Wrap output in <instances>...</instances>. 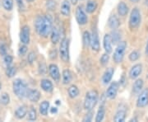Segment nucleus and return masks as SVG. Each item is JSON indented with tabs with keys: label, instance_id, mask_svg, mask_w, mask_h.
<instances>
[{
	"label": "nucleus",
	"instance_id": "nucleus-1",
	"mask_svg": "<svg viewBox=\"0 0 148 122\" xmlns=\"http://www.w3.org/2000/svg\"><path fill=\"white\" fill-rule=\"evenodd\" d=\"M34 27L38 36L47 38L53 29V18L50 15H39L34 21Z\"/></svg>",
	"mask_w": 148,
	"mask_h": 122
},
{
	"label": "nucleus",
	"instance_id": "nucleus-2",
	"mask_svg": "<svg viewBox=\"0 0 148 122\" xmlns=\"http://www.w3.org/2000/svg\"><path fill=\"white\" fill-rule=\"evenodd\" d=\"M98 100H99V93L95 89L88 91L85 96L84 104H83L85 110L86 112L93 111L96 104L98 103Z\"/></svg>",
	"mask_w": 148,
	"mask_h": 122
},
{
	"label": "nucleus",
	"instance_id": "nucleus-3",
	"mask_svg": "<svg viewBox=\"0 0 148 122\" xmlns=\"http://www.w3.org/2000/svg\"><path fill=\"white\" fill-rule=\"evenodd\" d=\"M12 91L19 99H24L28 91L27 83L21 79H16L12 83Z\"/></svg>",
	"mask_w": 148,
	"mask_h": 122
},
{
	"label": "nucleus",
	"instance_id": "nucleus-4",
	"mask_svg": "<svg viewBox=\"0 0 148 122\" xmlns=\"http://www.w3.org/2000/svg\"><path fill=\"white\" fill-rule=\"evenodd\" d=\"M127 47V42L125 41H121L119 44H117L116 48L113 54V60L115 64H120L123 62Z\"/></svg>",
	"mask_w": 148,
	"mask_h": 122
},
{
	"label": "nucleus",
	"instance_id": "nucleus-5",
	"mask_svg": "<svg viewBox=\"0 0 148 122\" xmlns=\"http://www.w3.org/2000/svg\"><path fill=\"white\" fill-rule=\"evenodd\" d=\"M142 22V13L138 8H133L130 12L128 19V27L131 30H135L139 27Z\"/></svg>",
	"mask_w": 148,
	"mask_h": 122
},
{
	"label": "nucleus",
	"instance_id": "nucleus-6",
	"mask_svg": "<svg viewBox=\"0 0 148 122\" xmlns=\"http://www.w3.org/2000/svg\"><path fill=\"white\" fill-rule=\"evenodd\" d=\"M69 46H70V41L68 38L64 37L61 39L58 54L59 57L64 61V63H69L70 60V52H69Z\"/></svg>",
	"mask_w": 148,
	"mask_h": 122
},
{
	"label": "nucleus",
	"instance_id": "nucleus-7",
	"mask_svg": "<svg viewBox=\"0 0 148 122\" xmlns=\"http://www.w3.org/2000/svg\"><path fill=\"white\" fill-rule=\"evenodd\" d=\"M75 18L80 26H85L88 22V17L86 12L82 6H77L75 11Z\"/></svg>",
	"mask_w": 148,
	"mask_h": 122
},
{
	"label": "nucleus",
	"instance_id": "nucleus-8",
	"mask_svg": "<svg viewBox=\"0 0 148 122\" xmlns=\"http://www.w3.org/2000/svg\"><path fill=\"white\" fill-rule=\"evenodd\" d=\"M119 88V83L116 81H114L111 83H110L106 92V98H108L110 100L115 99L117 95H118Z\"/></svg>",
	"mask_w": 148,
	"mask_h": 122
},
{
	"label": "nucleus",
	"instance_id": "nucleus-9",
	"mask_svg": "<svg viewBox=\"0 0 148 122\" xmlns=\"http://www.w3.org/2000/svg\"><path fill=\"white\" fill-rule=\"evenodd\" d=\"M90 46L91 50L95 52H98L101 50V42H100V37L99 34L96 29H93L92 32L90 33Z\"/></svg>",
	"mask_w": 148,
	"mask_h": 122
},
{
	"label": "nucleus",
	"instance_id": "nucleus-10",
	"mask_svg": "<svg viewBox=\"0 0 148 122\" xmlns=\"http://www.w3.org/2000/svg\"><path fill=\"white\" fill-rule=\"evenodd\" d=\"M136 106L138 108H145L148 106V88L143 89L138 94Z\"/></svg>",
	"mask_w": 148,
	"mask_h": 122
},
{
	"label": "nucleus",
	"instance_id": "nucleus-11",
	"mask_svg": "<svg viewBox=\"0 0 148 122\" xmlns=\"http://www.w3.org/2000/svg\"><path fill=\"white\" fill-rule=\"evenodd\" d=\"M126 116H127V107L124 104H121L117 109L114 117V121L115 122H123L126 120Z\"/></svg>",
	"mask_w": 148,
	"mask_h": 122
},
{
	"label": "nucleus",
	"instance_id": "nucleus-12",
	"mask_svg": "<svg viewBox=\"0 0 148 122\" xmlns=\"http://www.w3.org/2000/svg\"><path fill=\"white\" fill-rule=\"evenodd\" d=\"M20 41L24 45H28L31 41V29L29 26L25 25L21 27L20 32Z\"/></svg>",
	"mask_w": 148,
	"mask_h": 122
},
{
	"label": "nucleus",
	"instance_id": "nucleus-13",
	"mask_svg": "<svg viewBox=\"0 0 148 122\" xmlns=\"http://www.w3.org/2000/svg\"><path fill=\"white\" fill-rule=\"evenodd\" d=\"M48 70H49V74L51 77V79L54 82L58 83L61 79V74H60V71H59L58 65L55 64H50L49 65Z\"/></svg>",
	"mask_w": 148,
	"mask_h": 122
},
{
	"label": "nucleus",
	"instance_id": "nucleus-14",
	"mask_svg": "<svg viewBox=\"0 0 148 122\" xmlns=\"http://www.w3.org/2000/svg\"><path fill=\"white\" fill-rule=\"evenodd\" d=\"M143 70V64H136L131 67V69L128 72V76L131 79H137L142 74Z\"/></svg>",
	"mask_w": 148,
	"mask_h": 122
},
{
	"label": "nucleus",
	"instance_id": "nucleus-15",
	"mask_svg": "<svg viewBox=\"0 0 148 122\" xmlns=\"http://www.w3.org/2000/svg\"><path fill=\"white\" fill-rule=\"evenodd\" d=\"M114 74V68H108L106 69L104 74L101 77V82L104 85H108L110 83L111 80L113 79V76Z\"/></svg>",
	"mask_w": 148,
	"mask_h": 122
},
{
	"label": "nucleus",
	"instance_id": "nucleus-16",
	"mask_svg": "<svg viewBox=\"0 0 148 122\" xmlns=\"http://www.w3.org/2000/svg\"><path fill=\"white\" fill-rule=\"evenodd\" d=\"M107 24H108L109 28L111 29L112 31L117 30V29H119V27H120L119 18L115 14H111L110 16L109 17V18H108Z\"/></svg>",
	"mask_w": 148,
	"mask_h": 122
},
{
	"label": "nucleus",
	"instance_id": "nucleus-17",
	"mask_svg": "<svg viewBox=\"0 0 148 122\" xmlns=\"http://www.w3.org/2000/svg\"><path fill=\"white\" fill-rule=\"evenodd\" d=\"M41 97L40 91L37 89H32V88H28L27 93V98L29 99V101H32L33 103H36L40 101Z\"/></svg>",
	"mask_w": 148,
	"mask_h": 122
},
{
	"label": "nucleus",
	"instance_id": "nucleus-18",
	"mask_svg": "<svg viewBox=\"0 0 148 122\" xmlns=\"http://www.w3.org/2000/svg\"><path fill=\"white\" fill-rule=\"evenodd\" d=\"M113 43L110 37V34H106L103 37V47L106 53L111 54L113 51Z\"/></svg>",
	"mask_w": 148,
	"mask_h": 122
},
{
	"label": "nucleus",
	"instance_id": "nucleus-19",
	"mask_svg": "<svg viewBox=\"0 0 148 122\" xmlns=\"http://www.w3.org/2000/svg\"><path fill=\"white\" fill-rule=\"evenodd\" d=\"M117 12H118L119 16L122 17L127 16V14L129 12V8H128L127 3L123 1H120L117 5Z\"/></svg>",
	"mask_w": 148,
	"mask_h": 122
},
{
	"label": "nucleus",
	"instance_id": "nucleus-20",
	"mask_svg": "<svg viewBox=\"0 0 148 122\" xmlns=\"http://www.w3.org/2000/svg\"><path fill=\"white\" fill-rule=\"evenodd\" d=\"M60 13L64 17H69L71 13V3L69 0H63L60 7Z\"/></svg>",
	"mask_w": 148,
	"mask_h": 122
},
{
	"label": "nucleus",
	"instance_id": "nucleus-21",
	"mask_svg": "<svg viewBox=\"0 0 148 122\" xmlns=\"http://www.w3.org/2000/svg\"><path fill=\"white\" fill-rule=\"evenodd\" d=\"M40 86L41 89H42L44 92H47V93H50V92H52L53 91V83H52L49 79H41L40 83Z\"/></svg>",
	"mask_w": 148,
	"mask_h": 122
},
{
	"label": "nucleus",
	"instance_id": "nucleus-22",
	"mask_svg": "<svg viewBox=\"0 0 148 122\" xmlns=\"http://www.w3.org/2000/svg\"><path fill=\"white\" fill-rule=\"evenodd\" d=\"M60 37H61L60 29L57 26H54V27H53L52 32L50 33V40H51V42L53 43V45L58 44L59 42V41H60Z\"/></svg>",
	"mask_w": 148,
	"mask_h": 122
},
{
	"label": "nucleus",
	"instance_id": "nucleus-23",
	"mask_svg": "<svg viewBox=\"0 0 148 122\" xmlns=\"http://www.w3.org/2000/svg\"><path fill=\"white\" fill-rule=\"evenodd\" d=\"M49 108H50V102L47 100H45L41 101L40 104L39 105V112L42 116H46L49 112Z\"/></svg>",
	"mask_w": 148,
	"mask_h": 122
},
{
	"label": "nucleus",
	"instance_id": "nucleus-24",
	"mask_svg": "<svg viewBox=\"0 0 148 122\" xmlns=\"http://www.w3.org/2000/svg\"><path fill=\"white\" fill-rule=\"evenodd\" d=\"M143 86H144V81L142 79H137L132 85V92L135 95H138L143 91Z\"/></svg>",
	"mask_w": 148,
	"mask_h": 122
},
{
	"label": "nucleus",
	"instance_id": "nucleus-25",
	"mask_svg": "<svg viewBox=\"0 0 148 122\" xmlns=\"http://www.w3.org/2000/svg\"><path fill=\"white\" fill-rule=\"evenodd\" d=\"M27 112H28V110H27V106L25 105H21V106H18L16 108L15 113H14V116H15L16 119L21 120V119H23V118L27 116Z\"/></svg>",
	"mask_w": 148,
	"mask_h": 122
},
{
	"label": "nucleus",
	"instance_id": "nucleus-26",
	"mask_svg": "<svg viewBox=\"0 0 148 122\" xmlns=\"http://www.w3.org/2000/svg\"><path fill=\"white\" fill-rule=\"evenodd\" d=\"M73 80V75L69 69H65L62 72V83L64 85L69 84Z\"/></svg>",
	"mask_w": 148,
	"mask_h": 122
},
{
	"label": "nucleus",
	"instance_id": "nucleus-27",
	"mask_svg": "<svg viewBox=\"0 0 148 122\" xmlns=\"http://www.w3.org/2000/svg\"><path fill=\"white\" fill-rule=\"evenodd\" d=\"M97 7H98V3L95 0H88L86 4L85 10L86 12V13L91 14L95 12V10L97 9Z\"/></svg>",
	"mask_w": 148,
	"mask_h": 122
},
{
	"label": "nucleus",
	"instance_id": "nucleus-28",
	"mask_svg": "<svg viewBox=\"0 0 148 122\" xmlns=\"http://www.w3.org/2000/svg\"><path fill=\"white\" fill-rule=\"evenodd\" d=\"M68 94H69V96L71 99H75V98H77L79 96V88L76 85H71L68 88Z\"/></svg>",
	"mask_w": 148,
	"mask_h": 122
},
{
	"label": "nucleus",
	"instance_id": "nucleus-29",
	"mask_svg": "<svg viewBox=\"0 0 148 122\" xmlns=\"http://www.w3.org/2000/svg\"><path fill=\"white\" fill-rule=\"evenodd\" d=\"M105 116H106V108H105V106L104 105H101L100 107H99V109H98V111L96 112L95 121H102L104 120V118H105Z\"/></svg>",
	"mask_w": 148,
	"mask_h": 122
},
{
	"label": "nucleus",
	"instance_id": "nucleus-30",
	"mask_svg": "<svg viewBox=\"0 0 148 122\" xmlns=\"http://www.w3.org/2000/svg\"><path fill=\"white\" fill-rule=\"evenodd\" d=\"M27 121H36L37 119V112L36 110L32 106L29 110H28V112H27Z\"/></svg>",
	"mask_w": 148,
	"mask_h": 122
},
{
	"label": "nucleus",
	"instance_id": "nucleus-31",
	"mask_svg": "<svg viewBox=\"0 0 148 122\" xmlns=\"http://www.w3.org/2000/svg\"><path fill=\"white\" fill-rule=\"evenodd\" d=\"M111 40H112V43L114 45H116L121 41V34L118 32L117 30H114L112 33L110 34Z\"/></svg>",
	"mask_w": 148,
	"mask_h": 122
},
{
	"label": "nucleus",
	"instance_id": "nucleus-32",
	"mask_svg": "<svg viewBox=\"0 0 148 122\" xmlns=\"http://www.w3.org/2000/svg\"><path fill=\"white\" fill-rule=\"evenodd\" d=\"M90 33L88 31H85L82 34V44L84 47L90 46Z\"/></svg>",
	"mask_w": 148,
	"mask_h": 122
},
{
	"label": "nucleus",
	"instance_id": "nucleus-33",
	"mask_svg": "<svg viewBox=\"0 0 148 122\" xmlns=\"http://www.w3.org/2000/svg\"><path fill=\"white\" fill-rule=\"evenodd\" d=\"M0 103L3 106H7L10 103V96L8 92H3L0 95Z\"/></svg>",
	"mask_w": 148,
	"mask_h": 122
},
{
	"label": "nucleus",
	"instance_id": "nucleus-34",
	"mask_svg": "<svg viewBox=\"0 0 148 122\" xmlns=\"http://www.w3.org/2000/svg\"><path fill=\"white\" fill-rule=\"evenodd\" d=\"M2 5L6 11L9 12V11L12 10L14 2H13V0H2Z\"/></svg>",
	"mask_w": 148,
	"mask_h": 122
},
{
	"label": "nucleus",
	"instance_id": "nucleus-35",
	"mask_svg": "<svg viewBox=\"0 0 148 122\" xmlns=\"http://www.w3.org/2000/svg\"><path fill=\"white\" fill-rule=\"evenodd\" d=\"M16 73V67L12 66V64L9 66H7V69H6V75L8 78H12L14 77Z\"/></svg>",
	"mask_w": 148,
	"mask_h": 122
},
{
	"label": "nucleus",
	"instance_id": "nucleus-36",
	"mask_svg": "<svg viewBox=\"0 0 148 122\" xmlns=\"http://www.w3.org/2000/svg\"><path fill=\"white\" fill-rule=\"evenodd\" d=\"M140 56H141L140 52H139L138 50H132V52L129 54L128 59H129V60H130L131 62H135V61H137V60L139 59Z\"/></svg>",
	"mask_w": 148,
	"mask_h": 122
},
{
	"label": "nucleus",
	"instance_id": "nucleus-37",
	"mask_svg": "<svg viewBox=\"0 0 148 122\" xmlns=\"http://www.w3.org/2000/svg\"><path fill=\"white\" fill-rule=\"evenodd\" d=\"M109 61H110V54L106 52V53L103 54L100 58V64L102 66H106L109 63Z\"/></svg>",
	"mask_w": 148,
	"mask_h": 122
},
{
	"label": "nucleus",
	"instance_id": "nucleus-38",
	"mask_svg": "<svg viewBox=\"0 0 148 122\" xmlns=\"http://www.w3.org/2000/svg\"><path fill=\"white\" fill-rule=\"evenodd\" d=\"M36 59V54L34 51H31L27 55V62L29 64H32Z\"/></svg>",
	"mask_w": 148,
	"mask_h": 122
},
{
	"label": "nucleus",
	"instance_id": "nucleus-39",
	"mask_svg": "<svg viewBox=\"0 0 148 122\" xmlns=\"http://www.w3.org/2000/svg\"><path fill=\"white\" fill-rule=\"evenodd\" d=\"M92 119H93V112L92 111H89L87 112V113L85 115V116L82 119V121L84 122H90L92 121Z\"/></svg>",
	"mask_w": 148,
	"mask_h": 122
},
{
	"label": "nucleus",
	"instance_id": "nucleus-40",
	"mask_svg": "<svg viewBox=\"0 0 148 122\" xmlns=\"http://www.w3.org/2000/svg\"><path fill=\"white\" fill-rule=\"evenodd\" d=\"M12 60H13V58H12V56L10 55V54H5L4 56H3V61H4V64L7 65V66H9L12 64Z\"/></svg>",
	"mask_w": 148,
	"mask_h": 122
},
{
	"label": "nucleus",
	"instance_id": "nucleus-41",
	"mask_svg": "<svg viewBox=\"0 0 148 122\" xmlns=\"http://www.w3.org/2000/svg\"><path fill=\"white\" fill-rule=\"evenodd\" d=\"M27 51H28V48H27V45H24L23 44V45H21V47L19 48L18 53H19V54L21 56H24L27 53Z\"/></svg>",
	"mask_w": 148,
	"mask_h": 122
},
{
	"label": "nucleus",
	"instance_id": "nucleus-42",
	"mask_svg": "<svg viewBox=\"0 0 148 122\" xmlns=\"http://www.w3.org/2000/svg\"><path fill=\"white\" fill-rule=\"evenodd\" d=\"M0 54L3 56L7 54V46L3 41H0Z\"/></svg>",
	"mask_w": 148,
	"mask_h": 122
},
{
	"label": "nucleus",
	"instance_id": "nucleus-43",
	"mask_svg": "<svg viewBox=\"0 0 148 122\" xmlns=\"http://www.w3.org/2000/svg\"><path fill=\"white\" fill-rule=\"evenodd\" d=\"M46 71H47V67H46L45 64L43 63V64H39V73L40 74H45L46 73Z\"/></svg>",
	"mask_w": 148,
	"mask_h": 122
},
{
	"label": "nucleus",
	"instance_id": "nucleus-44",
	"mask_svg": "<svg viewBox=\"0 0 148 122\" xmlns=\"http://www.w3.org/2000/svg\"><path fill=\"white\" fill-rule=\"evenodd\" d=\"M47 8L50 10H53L55 8V2L53 0H49L47 1Z\"/></svg>",
	"mask_w": 148,
	"mask_h": 122
},
{
	"label": "nucleus",
	"instance_id": "nucleus-45",
	"mask_svg": "<svg viewBox=\"0 0 148 122\" xmlns=\"http://www.w3.org/2000/svg\"><path fill=\"white\" fill-rule=\"evenodd\" d=\"M49 57L51 59H55L57 57V50H52L49 54Z\"/></svg>",
	"mask_w": 148,
	"mask_h": 122
},
{
	"label": "nucleus",
	"instance_id": "nucleus-46",
	"mask_svg": "<svg viewBox=\"0 0 148 122\" xmlns=\"http://www.w3.org/2000/svg\"><path fill=\"white\" fill-rule=\"evenodd\" d=\"M17 6L19 7L20 9H24L25 8V5H24V3H23V0H16Z\"/></svg>",
	"mask_w": 148,
	"mask_h": 122
},
{
	"label": "nucleus",
	"instance_id": "nucleus-47",
	"mask_svg": "<svg viewBox=\"0 0 148 122\" xmlns=\"http://www.w3.org/2000/svg\"><path fill=\"white\" fill-rule=\"evenodd\" d=\"M49 112L51 114H56L58 112V108L56 106H52V107L49 108Z\"/></svg>",
	"mask_w": 148,
	"mask_h": 122
},
{
	"label": "nucleus",
	"instance_id": "nucleus-48",
	"mask_svg": "<svg viewBox=\"0 0 148 122\" xmlns=\"http://www.w3.org/2000/svg\"><path fill=\"white\" fill-rule=\"evenodd\" d=\"M70 1V3L73 4V5H76V4H77V2L79 1V0H69Z\"/></svg>",
	"mask_w": 148,
	"mask_h": 122
},
{
	"label": "nucleus",
	"instance_id": "nucleus-49",
	"mask_svg": "<svg viewBox=\"0 0 148 122\" xmlns=\"http://www.w3.org/2000/svg\"><path fill=\"white\" fill-rule=\"evenodd\" d=\"M145 54L147 56H148V41L147 42V45H146V47H145Z\"/></svg>",
	"mask_w": 148,
	"mask_h": 122
},
{
	"label": "nucleus",
	"instance_id": "nucleus-50",
	"mask_svg": "<svg viewBox=\"0 0 148 122\" xmlns=\"http://www.w3.org/2000/svg\"><path fill=\"white\" fill-rule=\"evenodd\" d=\"M139 1H140V0H130V2L132 3H138Z\"/></svg>",
	"mask_w": 148,
	"mask_h": 122
},
{
	"label": "nucleus",
	"instance_id": "nucleus-51",
	"mask_svg": "<svg viewBox=\"0 0 148 122\" xmlns=\"http://www.w3.org/2000/svg\"><path fill=\"white\" fill-rule=\"evenodd\" d=\"M27 2H28V3H32V2H33V1H35V0H27Z\"/></svg>",
	"mask_w": 148,
	"mask_h": 122
},
{
	"label": "nucleus",
	"instance_id": "nucleus-52",
	"mask_svg": "<svg viewBox=\"0 0 148 122\" xmlns=\"http://www.w3.org/2000/svg\"><path fill=\"white\" fill-rule=\"evenodd\" d=\"M146 4L148 6V0H146Z\"/></svg>",
	"mask_w": 148,
	"mask_h": 122
},
{
	"label": "nucleus",
	"instance_id": "nucleus-53",
	"mask_svg": "<svg viewBox=\"0 0 148 122\" xmlns=\"http://www.w3.org/2000/svg\"><path fill=\"white\" fill-rule=\"evenodd\" d=\"M1 88H2V83H0V90H1Z\"/></svg>",
	"mask_w": 148,
	"mask_h": 122
},
{
	"label": "nucleus",
	"instance_id": "nucleus-54",
	"mask_svg": "<svg viewBox=\"0 0 148 122\" xmlns=\"http://www.w3.org/2000/svg\"><path fill=\"white\" fill-rule=\"evenodd\" d=\"M81 1H82V0H81Z\"/></svg>",
	"mask_w": 148,
	"mask_h": 122
}]
</instances>
